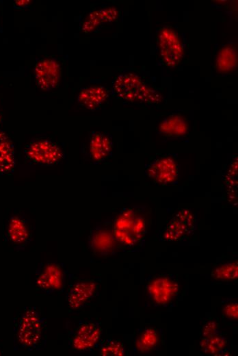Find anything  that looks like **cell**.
<instances>
[{
    "instance_id": "1",
    "label": "cell",
    "mask_w": 238,
    "mask_h": 356,
    "mask_svg": "<svg viewBox=\"0 0 238 356\" xmlns=\"http://www.w3.org/2000/svg\"><path fill=\"white\" fill-rule=\"evenodd\" d=\"M45 329V318L36 307H26L15 321L16 338L21 347L29 351L41 347Z\"/></svg>"
},
{
    "instance_id": "2",
    "label": "cell",
    "mask_w": 238,
    "mask_h": 356,
    "mask_svg": "<svg viewBox=\"0 0 238 356\" xmlns=\"http://www.w3.org/2000/svg\"><path fill=\"white\" fill-rule=\"evenodd\" d=\"M114 92L118 97L131 101L157 103L161 97L133 73L119 75L114 81Z\"/></svg>"
},
{
    "instance_id": "3",
    "label": "cell",
    "mask_w": 238,
    "mask_h": 356,
    "mask_svg": "<svg viewBox=\"0 0 238 356\" xmlns=\"http://www.w3.org/2000/svg\"><path fill=\"white\" fill-rule=\"evenodd\" d=\"M101 330L98 322L81 320L77 326L69 332V344L77 351L90 350L98 342Z\"/></svg>"
},
{
    "instance_id": "4",
    "label": "cell",
    "mask_w": 238,
    "mask_h": 356,
    "mask_svg": "<svg viewBox=\"0 0 238 356\" xmlns=\"http://www.w3.org/2000/svg\"><path fill=\"white\" fill-rule=\"evenodd\" d=\"M157 40L164 64L170 67L176 66L183 58V50L176 31L171 28L164 27L159 31Z\"/></svg>"
},
{
    "instance_id": "5",
    "label": "cell",
    "mask_w": 238,
    "mask_h": 356,
    "mask_svg": "<svg viewBox=\"0 0 238 356\" xmlns=\"http://www.w3.org/2000/svg\"><path fill=\"white\" fill-rule=\"evenodd\" d=\"M145 228L143 218L137 216L133 211L122 214L116 222L117 238L125 244H133L142 236Z\"/></svg>"
},
{
    "instance_id": "6",
    "label": "cell",
    "mask_w": 238,
    "mask_h": 356,
    "mask_svg": "<svg viewBox=\"0 0 238 356\" xmlns=\"http://www.w3.org/2000/svg\"><path fill=\"white\" fill-rule=\"evenodd\" d=\"M34 73L37 86L42 90L49 91L59 85L61 67L55 58H45L37 62Z\"/></svg>"
},
{
    "instance_id": "7",
    "label": "cell",
    "mask_w": 238,
    "mask_h": 356,
    "mask_svg": "<svg viewBox=\"0 0 238 356\" xmlns=\"http://www.w3.org/2000/svg\"><path fill=\"white\" fill-rule=\"evenodd\" d=\"M25 155L31 162L42 165L55 164L63 156L60 148L48 140H40L31 143L25 150Z\"/></svg>"
},
{
    "instance_id": "8",
    "label": "cell",
    "mask_w": 238,
    "mask_h": 356,
    "mask_svg": "<svg viewBox=\"0 0 238 356\" xmlns=\"http://www.w3.org/2000/svg\"><path fill=\"white\" fill-rule=\"evenodd\" d=\"M194 216L188 209L176 214L162 232L165 240H177L189 233L194 227Z\"/></svg>"
},
{
    "instance_id": "9",
    "label": "cell",
    "mask_w": 238,
    "mask_h": 356,
    "mask_svg": "<svg viewBox=\"0 0 238 356\" xmlns=\"http://www.w3.org/2000/svg\"><path fill=\"white\" fill-rule=\"evenodd\" d=\"M178 285L175 281L168 277H158L147 285V291L150 298L158 305L169 303L178 292Z\"/></svg>"
},
{
    "instance_id": "10",
    "label": "cell",
    "mask_w": 238,
    "mask_h": 356,
    "mask_svg": "<svg viewBox=\"0 0 238 356\" xmlns=\"http://www.w3.org/2000/svg\"><path fill=\"white\" fill-rule=\"evenodd\" d=\"M147 173L157 183L168 184L176 179L178 170L172 158L163 157L155 161L148 168Z\"/></svg>"
},
{
    "instance_id": "11",
    "label": "cell",
    "mask_w": 238,
    "mask_h": 356,
    "mask_svg": "<svg viewBox=\"0 0 238 356\" xmlns=\"http://www.w3.org/2000/svg\"><path fill=\"white\" fill-rule=\"evenodd\" d=\"M64 282V273L56 264H48L38 271L36 283L47 293L58 290Z\"/></svg>"
},
{
    "instance_id": "12",
    "label": "cell",
    "mask_w": 238,
    "mask_h": 356,
    "mask_svg": "<svg viewBox=\"0 0 238 356\" xmlns=\"http://www.w3.org/2000/svg\"><path fill=\"white\" fill-rule=\"evenodd\" d=\"M96 284L92 281L76 282L70 286L68 292V302L72 308H79L93 296Z\"/></svg>"
},
{
    "instance_id": "13",
    "label": "cell",
    "mask_w": 238,
    "mask_h": 356,
    "mask_svg": "<svg viewBox=\"0 0 238 356\" xmlns=\"http://www.w3.org/2000/svg\"><path fill=\"white\" fill-rule=\"evenodd\" d=\"M107 90L101 86L83 88L78 95L79 103L90 110L100 107L107 99Z\"/></svg>"
},
{
    "instance_id": "14",
    "label": "cell",
    "mask_w": 238,
    "mask_h": 356,
    "mask_svg": "<svg viewBox=\"0 0 238 356\" xmlns=\"http://www.w3.org/2000/svg\"><path fill=\"white\" fill-rule=\"evenodd\" d=\"M118 16L115 8H109L90 13L82 24L81 29L85 33L93 31L101 23L114 21Z\"/></svg>"
},
{
    "instance_id": "15",
    "label": "cell",
    "mask_w": 238,
    "mask_h": 356,
    "mask_svg": "<svg viewBox=\"0 0 238 356\" xmlns=\"http://www.w3.org/2000/svg\"><path fill=\"white\" fill-rule=\"evenodd\" d=\"M14 165L13 144L8 136L0 131V174L10 172Z\"/></svg>"
},
{
    "instance_id": "16",
    "label": "cell",
    "mask_w": 238,
    "mask_h": 356,
    "mask_svg": "<svg viewBox=\"0 0 238 356\" xmlns=\"http://www.w3.org/2000/svg\"><path fill=\"white\" fill-rule=\"evenodd\" d=\"M111 142L105 134L96 133L92 136L90 142L91 155L96 160L105 158L111 151Z\"/></svg>"
},
{
    "instance_id": "17",
    "label": "cell",
    "mask_w": 238,
    "mask_h": 356,
    "mask_svg": "<svg viewBox=\"0 0 238 356\" xmlns=\"http://www.w3.org/2000/svg\"><path fill=\"white\" fill-rule=\"evenodd\" d=\"M7 234L10 240L15 244L25 242L29 238V231L24 220L12 217L9 222Z\"/></svg>"
},
{
    "instance_id": "18",
    "label": "cell",
    "mask_w": 238,
    "mask_h": 356,
    "mask_svg": "<svg viewBox=\"0 0 238 356\" xmlns=\"http://www.w3.org/2000/svg\"><path fill=\"white\" fill-rule=\"evenodd\" d=\"M159 129L167 136H181L187 132V125L181 116H172L163 120L160 124Z\"/></svg>"
},
{
    "instance_id": "19",
    "label": "cell",
    "mask_w": 238,
    "mask_h": 356,
    "mask_svg": "<svg viewBox=\"0 0 238 356\" xmlns=\"http://www.w3.org/2000/svg\"><path fill=\"white\" fill-rule=\"evenodd\" d=\"M159 337L157 331L153 328L144 329L135 342L137 349L142 353L149 352L158 343Z\"/></svg>"
},
{
    "instance_id": "20",
    "label": "cell",
    "mask_w": 238,
    "mask_h": 356,
    "mask_svg": "<svg viewBox=\"0 0 238 356\" xmlns=\"http://www.w3.org/2000/svg\"><path fill=\"white\" fill-rule=\"evenodd\" d=\"M237 66V53L235 49L226 47L218 54L217 66L220 71L228 72Z\"/></svg>"
},
{
    "instance_id": "21",
    "label": "cell",
    "mask_w": 238,
    "mask_h": 356,
    "mask_svg": "<svg viewBox=\"0 0 238 356\" xmlns=\"http://www.w3.org/2000/svg\"><path fill=\"white\" fill-rule=\"evenodd\" d=\"M226 344V340L224 338L215 334L203 338L201 342V348L205 353L218 355L222 352Z\"/></svg>"
},
{
    "instance_id": "22",
    "label": "cell",
    "mask_w": 238,
    "mask_h": 356,
    "mask_svg": "<svg viewBox=\"0 0 238 356\" xmlns=\"http://www.w3.org/2000/svg\"><path fill=\"white\" fill-rule=\"evenodd\" d=\"M211 276L217 280L235 279L238 276L237 264L233 262L217 266L212 270Z\"/></svg>"
},
{
    "instance_id": "23",
    "label": "cell",
    "mask_w": 238,
    "mask_h": 356,
    "mask_svg": "<svg viewBox=\"0 0 238 356\" xmlns=\"http://www.w3.org/2000/svg\"><path fill=\"white\" fill-rule=\"evenodd\" d=\"M100 355L103 356H122L124 355V345L120 340H105L101 344Z\"/></svg>"
},
{
    "instance_id": "24",
    "label": "cell",
    "mask_w": 238,
    "mask_h": 356,
    "mask_svg": "<svg viewBox=\"0 0 238 356\" xmlns=\"http://www.w3.org/2000/svg\"><path fill=\"white\" fill-rule=\"evenodd\" d=\"M237 303H232L226 305L223 309L224 315L228 318H237Z\"/></svg>"
},
{
    "instance_id": "25",
    "label": "cell",
    "mask_w": 238,
    "mask_h": 356,
    "mask_svg": "<svg viewBox=\"0 0 238 356\" xmlns=\"http://www.w3.org/2000/svg\"><path fill=\"white\" fill-rule=\"evenodd\" d=\"M217 326L214 322H207L203 328V336L209 337L216 334Z\"/></svg>"
},
{
    "instance_id": "26",
    "label": "cell",
    "mask_w": 238,
    "mask_h": 356,
    "mask_svg": "<svg viewBox=\"0 0 238 356\" xmlns=\"http://www.w3.org/2000/svg\"><path fill=\"white\" fill-rule=\"evenodd\" d=\"M30 1H15L14 3V7L18 9L25 8L30 3Z\"/></svg>"
},
{
    "instance_id": "27",
    "label": "cell",
    "mask_w": 238,
    "mask_h": 356,
    "mask_svg": "<svg viewBox=\"0 0 238 356\" xmlns=\"http://www.w3.org/2000/svg\"><path fill=\"white\" fill-rule=\"evenodd\" d=\"M1 121V111H0V123Z\"/></svg>"
}]
</instances>
